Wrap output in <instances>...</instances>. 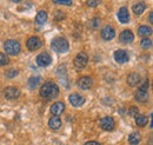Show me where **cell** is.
<instances>
[{"mask_svg": "<svg viewBox=\"0 0 153 145\" xmlns=\"http://www.w3.org/2000/svg\"><path fill=\"white\" fill-rule=\"evenodd\" d=\"M99 125H100V127L102 130H105V131H111V130L114 129V125H115L114 119L112 117H104V118L100 119Z\"/></svg>", "mask_w": 153, "mask_h": 145, "instance_id": "obj_5", "label": "cell"}, {"mask_svg": "<svg viewBox=\"0 0 153 145\" xmlns=\"http://www.w3.org/2000/svg\"><path fill=\"white\" fill-rule=\"evenodd\" d=\"M6 53L10 55H17L20 52V44L16 40H6L4 44Z\"/></svg>", "mask_w": 153, "mask_h": 145, "instance_id": "obj_3", "label": "cell"}, {"mask_svg": "<svg viewBox=\"0 0 153 145\" xmlns=\"http://www.w3.org/2000/svg\"><path fill=\"white\" fill-rule=\"evenodd\" d=\"M68 100H70L71 105H72V106H74V108H80V106H82V105H84V103H85V98H84V97H81V96H80V94H78V93H73V94H71V96L68 97Z\"/></svg>", "mask_w": 153, "mask_h": 145, "instance_id": "obj_7", "label": "cell"}, {"mask_svg": "<svg viewBox=\"0 0 153 145\" xmlns=\"http://www.w3.org/2000/svg\"><path fill=\"white\" fill-rule=\"evenodd\" d=\"M58 94H59V87L57 84H54L52 81L45 83L40 89V96L46 99H53V98L58 97Z\"/></svg>", "mask_w": 153, "mask_h": 145, "instance_id": "obj_1", "label": "cell"}, {"mask_svg": "<svg viewBox=\"0 0 153 145\" xmlns=\"http://www.w3.org/2000/svg\"><path fill=\"white\" fill-rule=\"evenodd\" d=\"M48 125L51 129H53V130H57L59 127L61 126V120H60V118L57 117V116H53L50 120H48Z\"/></svg>", "mask_w": 153, "mask_h": 145, "instance_id": "obj_17", "label": "cell"}, {"mask_svg": "<svg viewBox=\"0 0 153 145\" xmlns=\"http://www.w3.org/2000/svg\"><path fill=\"white\" fill-rule=\"evenodd\" d=\"M133 39H134L133 33H132L131 31H128V30L121 32L120 36H119V40H120L123 44H130V43L133 41Z\"/></svg>", "mask_w": 153, "mask_h": 145, "instance_id": "obj_12", "label": "cell"}, {"mask_svg": "<svg viewBox=\"0 0 153 145\" xmlns=\"http://www.w3.org/2000/svg\"><path fill=\"white\" fill-rule=\"evenodd\" d=\"M149 87H150V81H149V80H145V81H144V84H143L138 90L143 91V92H147Z\"/></svg>", "mask_w": 153, "mask_h": 145, "instance_id": "obj_27", "label": "cell"}, {"mask_svg": "<svg viewBox=\"0 0 153 145\" xmlns=\"http://www.w3.org/2000/svg\"><path fill=\"white\" fill-rule=\"evenodd\" d=\"M10 63V58L8 55H4V53H0V66H5Z\"/></svg>", "mask_w": 153, "mask_h": 145, "instance_id": "obj_25", "label": "cell"}, {"mask_svg": "<svg viewBox=\"0 0 153 145\" xmlns=\"http://www.w3.org/2000/svg\"><path fill=\"white\" fill-rule=\"evenodd\" d=\"M141 46H143V49H150V47H152V40L149 39V38L143 39L141 40Z\"/></svg>", "mask_w": 153, "mask_h": 145, "instance_id": "obj_26", "label": "cell"}, {"mask_svg": "<svg viewBox=\"0 0 153 145\" xmlns=\"http://www.w3.org/2000/svg\"><path fill=\"white\" fill-rule=\"evenodd\" d=\"M145 8H146V6H145L144 2H138V4H135L133 6V12L137 16H140L145 11Z\"/></svg>", "mask_w": 153, "mask_h": 145, "instance_id": "obj_22", "label": "cell"}, {"mask_svg": "<svg viewBox=\"0 0 153 145\" xmlns=\"http://www.w3.org/2000/svg\"><path fill=\"white\" fill-rule=\"evenodd\" d=\"M51 63H52V58H51V55H48V53H46V52L41 53V55H39L37 57V64H38L39 66H41V67H46Z\"/></svg>", "mask_w": 153, "mask_h": 145, "instance_id": "obj_8", "label": "cell"}, {"mask_svg": "<svg viewBox=\"0 0 153 145\" xmlns=\"http://www.w3.org/2000/svg\"><path fill=\"white\" fill-rule=\"evenodd\" d=\"M4 94L7 99L10 100H13V99H17L20 96V91L16 87H6L4 91Z\"/></svg>", "mask_w": 153, "mask_h": 145, "instance_id": "obj_11", "label": "cell"}, {"mask_svg": "<svg viewBox=\"0 0 153 145\" xmlns=\"http://www.w3.org/2000/svg\"><path fill=\"white\" fill-rule=\"evenodd\" d=\"M151 33H152V28H151L150 26H145V25H143V26H140L139 30H138V34L141 37L150 36Z\"/></svg>", "mask_w": 153, "mask_h": 145, "instance_id": "obj_19", "label": "cell"}, {"mask_svg": "<svg viewBox=\"0 0 153 145\" xmlns=\"http://www.w3.org/2000/svg\"><path fill=\"white\" fill-rule=\"evenodd\" d=\"M64 110H65V104H64L62 102H57V103H54V104L51 106V112H52V114H53V116H57V117L64 112Z\"/></svg>", "mask_w": 153, "mask_h": 145, "instance_id": "obj_15", "label": "cell"}, {"mask_svg": "<svg viewBox=\"0 0 153 145\" xmlns=\"http://www.w3.org/2000/svg\"><path fill=\"white\" fill-rule=\"evenodd\" d=\"M26 46L30 51H37L42 46V43L38 37H31V38H28V40L26 43Z\"/></svg>", "mask_w": 153, "mask_h": 145, "instance_id": "obj_6", "label": "cell"}, {"mask_svg": "<svg viewBox=\"0 0 153 145\" xmlns=\"http://www.w3.org/2000/svg\"><path fill=\"white\" fill-rule=\"evenodd\" d=\"M147 98H149V93L147 92H143V91H137V93H135V99L138 100V102H141V103H144V102H146L147 100Z\"/></svg>", "mask_w": 153, "mask_h": 145, "instance_id": "obj_20", "label": "cell"}, {"mask_svg": "<svg viewBox=\"0 0 153 145\" xmlns=\"http://www.w3.org/2000/svg\"><path fill=\"white\" fill-rule=\"evenodd\" d=\"M118 19L120 22L123 24H126L130 21V13H128V10L126 7H121L118 12Z\"/></svg>", "mask_w": 153, "mask_h": 145, "instance_id": "obj_14", "label": "cell"}, {"mask_svg": "<svg viewBox=\"0 0 153 145\" xmlns=\"http://www.w3.org/2000/svg\"><path fill=\"white\" fill-rule=\"evenodd\" d=\"M6 77H8V78H13V77H16L17 74H18V70H14V69H12V70H8V71H6Z\"/></svg>", "mask_w": 153, "mask_h": 145, "instance_id": "obj_28", "label": "cell"}, {"mask_svg": "<svg viewBox=\"0 0 153 145\" xmlns=\"http://www.w3.org/2000/svg\"><path fill=\"white\" fill-rule=\"evenodd\" d=\"M115 36L114 30L111 27V26H105L102 30H101V37L102 39L105 40H112Z\"/></svg>", "mask_w": 153, "mask_h": 145, "instance_id": "obj_13", "label": "cell"}, {"mask_svg": "<svg viewBox=\"0 0 153 145\" xmlns=\"http://www.w3.org/2000/svg\"><path fill=\"white\" fill-rule=\"evenodd\" d=\"M39 81H40V77H32V78H30V80H28L30 89H36L38 86Z\"/></svg>", "mask_w": 153, "mask_h": 145, "instance_id": "obj_24", "label": "cell"}, {"mask_svg": "<svg viewBox=\"0 0 153 145\" xmlns=\"http://www.w3.org/2000/svg\"><path fill=\"white\" fill-rule=\"evenodd\" d=\"M139 81H140V75L138 73H131V74H128V77H127V84L130 86L138 85Z\"/></svg>", "mask_w": 153, "mask_h": 145, "instance_id": "obj_16", "label": "cell"}, {"mask_svg": "<svg viewBox=\"0 0 153 145\" xmlns=\"http://www.w3.org/2000/svg\"><path fill=\"white\" fill-rule=\"evenodd\" d=\"M114 59L115 61L119 63V64H125V63L128 61V55L124 50H118L114 52Z\"/></svg>", "mask_w": 153, "mask_h": 145, "instance_id": "obj_10", "label": "cell"}, {"mask_svg": "<svg viewBox=\"0 0 153 145\" xmlns=\"http://www.w3.org/2000/svg\"><path fill=\"white\" fill-rule=\"evenodd\" d=\"M54 4H57V5H67V6H71V5H72V1H54Z\"/></svg>", "mask_w": 153, "mask_h": 145, "instance_id": "obj_30", "label": "cell"}, {"mask_svg": "<svg viewBox=\"0 0 153 145\" xmlns=\"http://www.w3.org/2000/svg\"><path fill=\"white\" fill-rule=\"evenodd\" d=\"M87 63H88V55H86V53L81 52V53H78L76 55V59H74V66H76L78 70L85 69L86 65H87Z\"/></svg>", "mask_w": 153, "mask_h": 145, "instance_id": "obj_4", "label": "cell"}, {"mask_svg": "<svg viewBox=\"0 0 153 145\" xmlns=\"http://www.w3.org/2000/svg\"><path fill=\"white\" fill-rule=\"evenodd\" d=\"M85 145H100L99 143H97V142H87Z\"/></svg>", "mask_w": 153, "mask_h": 145, "instance_id": "obj_32", "label": "cell"}, {"mask_svg": "<svg viewBox=\"0 0 153 145\" xmlns=\"http://www.w3.org/2000/svg\"><path fill=\"white\" fill-rule=\"evenodd\" d=\"M149 20H150V22H152L153 21V14H152V12L150 13V16H149Z\"/></svg>", "mask_w": 153, "mask_h": 145, "instance_id": "obj_33", "label": "cell"}, {"mask_svg": "<svg viewBox=\"0 0 153 145\" xmlns=\"http://www.w3.org/2000/svg\"><path fill=\"white\" fill-rule=\"evenodd\" d=\"M135 123L138 126H145L147 124V117H145L143 114H137L135 116Z\"/></svg>", "mask_w": 153, "mask_h": 145, "instance_id": "obj_21", "label": "cell"}, {"mask_svg": "<svg viewBox=\"0 0 153 145\" xmlns=\"http://www.w3.org/2000/svg\"><path fill=\"white\" fill-rule=\"evenodd\" d=\"M87 5L90 7H96V6L99 5V1H87Z\"/></svg>", "mask_w": 153, "mask_h": 145, "instance_id": "obj_31", "label": "cell"}, {"mask_svg": "<svg viewBox=\"0 0 153 145\" xmlns=\"http://www.w3.org/2000/svg\"><path fill=\"white\" fill-rule=\"evenodd\" d=\"M51 45H52V49L58 53H65L68 50V41L62 37H58L56 39H53Z\"/></svg>", "mask_w": 153, "mask_h": 145, "instance_id": "obj_2", "label": "cell"}, {"mask_svg": "<svg viewBox=\"0 0 153 145\" xmlns=\"http://www.w3.org/2000/svg\"><path fill=\"white\" fill-rule=\"evenodd\" d=\"M36 20H37L38 24L46 22V20H47V13L45 11H40L38 14H37V17H36Z\"/></svg>", "mask_w": 153, "mask_h": 145, "instance_id": "obj_23", "label": "cell"}, {"mask_svg": "<svg viewBox=\"0 0 153 145\" xmlns=\"http://www.w3.org/2000/svg\"><path fill=\"white\" fill-rule=\"evenodd\" d=\"M140 139H141V136H140V133H138V132H133V133H131V135L128 136V143L132 145L139 144Z\"/></svg>", "mask_w": 153, "mask_h": 145, "instance_id": "obj_18", "label": "cell"}, {"mask_svg": "<svg viewBox=\"0 0 153 145\" xmlns=\"http://www.w3.org/2000/svg\"><path fill=\"white\" fill-rule=\"evenodd\" d=\"M93 81L90 77H81L78 79V86L81 89V90H88L91 89Z\"/></svg>", "mask_w": 153, "mask_h": 145, "instance_id": "obj_9", "label": "cell"}, {"mask_svg": "<svg viewBox=\"0 0 153 145\" xmlns=\"http://www.w3.org/2000/svg\"><path fill=\"white\" fill-rule=\"evenodd\" d=\"M128 113H130V116H137L138 114V109L137 108H131L128 110Z\"/></svg>", "mask_w": 153, "mask_h": 145, "instance_id": "obj_29", "label": "cell"}]
</instances>
